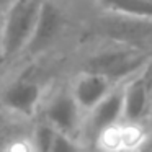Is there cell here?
<instances>
[{"mask_svg":"<svg viewBox=\"0 0 152 152\" xmlns=\"http://www.w3.org/2000/svg\"><path fill=\"white\" fill-rule=\"evenodd\" d=\"M123 119V100H121V83L116 85L102 102H98L90 111L83 115L82 124V142L90 145L93 139L105 131L106 128L116 124Z\"/></svg>","mask_w":152,"mask_h":152,"instance_id":"7","label":"cell"},{"mask_svg":"<svg viewBox=\"0 0 152 152\" xmlns=\"http://www.w3.org/2000/svg\"><path fill=\"white\" fill-rule=\"evenodd\" d=\"M152 129L147 124L131 121H118L102 131L90 147L102 152H142L151 139Z\"/></svg>","mask_w":152,"mask_h":152,"instance_id":"6","label":"cell"},{"mask_svg":"<svg viewBox=\"0 0 152 152\" xmlns=\"http://www.w3.org/2000/svg\"><path fill=\"white\" fill-rule=\"evenodd\" d=\"M43 0H13L2 12V41L5 61L23 54L36 23Z\"/></svg>","mask_w":152,"mask_h":152,"instance_id":"2","label":"cell"},{"mask_svg":"<svg viewBox=\"0 0 152 152\" xmlns=\"http://www.w3.org/2000/svg\"><path fill=\"white\" fill-rule=\"evenodd\" d=\"M103 12L152 20V0H96Z\"/></svg>","mask_w":152,"mask_h":152,"instance_id":"11","label":"cell"},{"mask_svg":"<svg viewBox=\"0 0 152 152\" xmlns=\"http://www.w3.org/2000/svg\"><path fill=\"white\" fill-rule=\"evenodd\" d=\"M5 62V54H4V41H2V12H0V64Z\"/></svg>","mask_w":152,"mask_h":152,"instance_id":"14","label":"cell"},{"mask_svg":"<svg viewBox=\"0 0 152 152\" xmlns=\"http://www.w3.org/2000/svg\"><path fill=\"white\" fill-rule=\"evenodd\" d=\"M85 147L87 145L80 139L62 134V132H56L48 152H83Z\"/></svg>","mask_w":152,"mask_h":152,"instance_id":"12","label":"cell"},{"mask_svg":"<svg viewBox=\"0 0 152 152\" xmlns=\"http://www.w3.org/2000/svg\"><path fill=\"white\" fill-rule=\"evenodd\" d=\"M121 100L124 121L141 123L151 128V93L142 77V70L121 83Z\"/></svg>","mask_w":152,"mask_h":152,"instance_id":"9","label":"cell"},{"mask_svg":"<svg viewBox=\"0 0 152 152\" xmlns=\"http://www.w3.org/2000/svg\"><path fill=\"white\" fill-rule=\"evenodd\" d=\"M151 59L152 56L139 49L111 43V46L103 48L95 54H92L85 61L82 70L100 74L108 80H111L113 83L119 85L128 79H131L132 75H136L137 72H141Z\"/></svg>","mask_w":152,"mask_h":152,"instance_id":"1","label":"cell"},{"mask_svg":"<svg viewBox=\"0 0 152 152\" xmlns=\"http://www.w3.org/2000/svg\"><path fill=\"white\" fill-rule=\"evenodd\" d=\"M83 152H102V151H98V149H95V147H90V145H87V147L83 149Z\"/></svg>","mask_w":152,"mask_h":152,"instance_id":"16","label":"cell"},{"mask_svg":"<svg viewBox=\"0 0 152 152\" xmlns=\"http://www.w3.org/2000/svg\"><path fill=\"white\" fill-rule=\"evenodd\" d=\"M95 28L103 38L111 43L131 46L152 56V20L103 12Z\"/></svg>","mask_w":152,"mask_h":152,"instance_id":"4","label":"cell"},{"mask_svg":"<svg viewBox=\"0 0 152 152\" xmlns=\"http://www.w3.org/2000/svg\"><path fill=\"white\" fill-rule=\"evenodd\" d=\"M142 77H144L145 83H147L149 93H151V105H152V59L145 64V67L142 69ZM151 128H152V111H151Z\"/></svg>","mask_w":152,"mask_h":152,"instance_id":"13","label":"cell"},{"mask_svg":"<svg viewBox=\"0 0 152 152\" xmlns=\"http://www.w3.org/2000/svg\"><path fill=\"white\" fill-rule=\"evenodd\" d=\"M0 152H2V149H0Z\"/></svg>","mask_w":152,"mask_h":152,"instance_id":"17","label":"cell"},{"mask_svg":"<svg viewBox=\"0 0 152 152\" xmlns=\"http://www.w3.org/2000/svg\"><path fill=\"white\" fill-rule=\"evenodd\" d=\"M64 26V17L61 10L49 0H43L38 13L36 23L31 31V36L28 39V44L25 48L23 54L36 56L39 53H44L49 49L56 39L61 36V31Z\"/></svg>","mask_w":152,"mask_h":152,"instance_id":"8","label":"cell"},{"mask_svg":"<svg viewBox=\"0 0 152 152\" xmlns=\"http://www.w3.org/2000/svg\"><path fill=\"white\" fill-rule=\"evenodd\" d=\"M12 2H13V0H0V12H4L5 8L12 4Z\"/></svg>","mask_w":152,"mask_h":152,"instance_id":"15","label":"cell"},{"mask_svg":"<svg viewBox=\"0 0 152 152\" xmlns=\"http://www.w3.org/2000/svg\"><path fill=\"white\" fill-rule=\"evenodd\" d=\"M46 93L44 85L38 79L20 75L2 88L0 110L17 119L31 123L39 115Z\"/></svg>","mask_w":152,"mask_h":152,"instance_id":"3","label":"cell"},{"mask_svg":"<svg viewBox=\"0 0 152 152\" xmlns=\"http://www.w3.org/2000/svg\"><path fill=\"white\" fill-rule=\"evenodd\" d=\"M38 116L49 123L57 132L82 141L83 113L75 103L69 87H61L53 93H46Z\"/></svg>","mask_w":152,"mask_h":152,"instance_id":"5","label":"cell"},{"mask_svg":"<svg viewBox=\"0 0 152 152\" xmlns=\"http://www.w3.org/2000/svg\"><path fill=\"white\" fill-rule=\"evenodd\" d=\"M115 87L116 83H113L111 80H108L106 77L100 75V74L80 70L70 82L69 90L72 93L75 103L79 105V108L85 115L98 102H102Z\"/></svg>","mask_w":152,"mask_h":152,"instance_id":"10","label":"cell"}]
</instances>
